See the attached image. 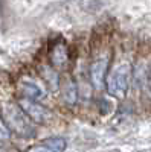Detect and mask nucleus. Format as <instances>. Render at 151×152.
Instances as JSON below:
<instances>
[{
  "instance_id": "6e6552de",
  "label": "nucleus",
  "mask_w": 151,
  "mask_h": 152,
  "mask_svg": "<svg viewBox=\"0 0 151 152\" xmlns=\"http://www.w3.org/2000/svg\"><path fill=\"white\" fill-rule=\"evenodd\" d=\"M40 73H41V78L46 81V84L49 85L50 90H58V87H60V76L58 73L55 72L54 66L50 67V66H41L40 67Z\"/></svg>"
},
{
  "instance_id": "423d86ee",
  "label": "nucleus",
  "mask_w": 151,
  "mask_h": 152,
  "mask_svg": "<svg viewBox=\"0 0 151 152\" xmlns=\"http://www.w3.org/2000/svg\"><path fill=\"white\" fill-rule=\"evenodd\" d=\"M69 61V50L64 41H58L50 49V64L55 69H61L67 64Z\"/></svg>"
},
{
  "instance_id": "39448f33",
  "label": "nucleus",
  "mask_w": 151,
  "mask_h": 152,
  "mask_svg": "<svg viewBox=\"0 0 151 152\" xmlns=\"http://www.w3.org/2000/svg\"><path fill=\"white\" fill-rule=\"evenodd\" d=\"M20 88H21L24 97L38 100V102H41L47 96V91L44 90V87H41L35 79H31V78H23L20 82Z\"/></svg>"
},
{
  "instance_id": "9d476101",
  "label": "nucleus",
  "mask_w": 151,
  "mask_h": 152,
  "mask_svg": "<svg viewBox=\"0 0 151 152\" xmlns=\"http://www.w3.org/2000/svg\"><path fill=\"white\" fill-rule=\"evenodd\" d=\"M11 137V129L3 120V117H0V142H6Z\"/></svg>"
},
{
  "instance_id": "1a4fd4ad",
  "label": "nucleus",
  "mask_w": 151,
  "mask_h": 152,
  "mask_svg": "<svg viewBox=\"0 0 151 152\" xmlns=\"http://www.w3.org/2000/svg\"><path fill=\"white\" fill-rule=\"evenodd\" d=\"M63 97L67 105H75L78 102V85L73 79H67L63 87Z\"/></svg>"
},
{
  "instance_id": "f03ea898",
  "label": "nucleus",
  "mask_w": 151,
  "mask_h": 152,
  "mask_svg": "<svg viewBox=\"0 0 151 152\" xmlns=\"http://www.w3.org/2000/svg\"><path fill=\"white\" fill-rule=\"evenodd\" d=\"M2 116L11 131H14L20 137H32L35 129L32 126V120L28 114L21 110L18 104H6L2 108Z\"/></svg>"
},
{
  "instance_id": "7ed1b4c3",
  "label": "nucleus",
  "mask_w": 151,
  "mask_h": 152,
  "mask_svg": "<svg viewBox=\"0 0 151 152\" xmlns=\"http://www.w3.org/2000/svg\"><path fill=\"white\" fill-rule=\"evenodd\" d=\"M108 46H101V50H95L93 52V59L90 62V82L96 90H102L105 87V79H107V73H108V66H110V59L111 53L108 52Z\"/></svg>"
},
{
  "instance_id": "f257e3e1",
  "label": "nucleus",
  "mask_w": 151,
  "mask_h": 152,
  "mask_svg": "<svg viewBox=\"0 0 151 152\" xmlns=\"http://www.w3.org/2000/svg\"><path fill=\"white\" fill-rule=\"evenodd\" d=\"M133 76V64L130 59H122L108 73L105 79V87L110 96L116 99H124L128 93L130 81Z\"/></svg>"
},
{
  "instance_id": "0eeeda50",
  "label": "nucleus",
  "mask_w": 151,
  "mask_h": 152,
  "mask_svg": "<svg viewBox=\"0 0 151 152\" xmlns=\"http://www.w3.org/2000/svg\"><path fill=\"white\" fill-rule=\"evenodd\" d=\"M66 140L63 137H52L47 138L38 146H35L31 152H64Z\"/></svg>"
},
{
  "instance_id": "20e7f679",
  "label": "nucleus",
  "mask_w": 151,
  "mask_h": 152,
  "mask_svg": "<svg viewBox=\"0 0 151 152\" xmlns=\"http://www.w3.org/2000/svg\"><path fill=\"white\" fill-rule=\"evenodd\" d=\"M18 105L21 107V110L28 114V117L35 122V123H47L49 119H50V111L43 107L38 100H32L29 97H23L18 100Z\"/></svg>"
}]
</instances>
